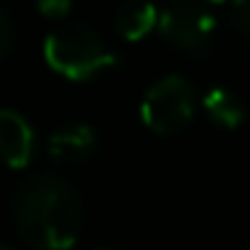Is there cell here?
<instances>
[{
    "label": "cell",
    "mask_w": 250,
    "mask_h": 250,
    "mask_svg": "<svg viewBox=\"0 0 250 250\" xmlns=\"http://www.w3.org/2000/svg\"><path fill=\"white\" fill-rule=\"evenodd\" d=\"M210 3H223V0H210Z\"/></svg>",
    "instance_id": "cell-12"
},
{
    "label": "cell",
    "mask_w": 250,
    "mask_h": 250,
    "mask_svg": "<svg viewBox=\"0 0 250 250\" xmlns=\"http://www.w3.org/2000/svg\"><path fill=\"white\" fill-rule=\"evenodd\" d=\"M14 49V24L3 8H0V60L8 57V51Z\"/></svg>",
    "instance_id": "cell-10"
},
{
    "label": "cell",
    "mask_w": 250,
    "mask_h": 250,
    "mask_svg": "<svg viewBox=\"0 0 250 250\" xmlns=\"http://www.w3.org/2000/svg\"><path fill=\"white\" fill-rule=\"evenodd\" d=\"M231 14L234 22L250 33V0H231Z\"/></svg>",
    "instance_id": "cell-11"
},
{
    "label": "cell",
    "mask_w": 250,
    "mask_h": 250,
    "mask_svg": "<svg viewBox=\"0 0 250 250\" xmlns=\"http://www.w3.org/2000/svg\"><path fill=\"white\" fill-rule=\"evenodd\" d=\"M35 151V132L30 121L17 110H0V162L11 169L30 164Z\"/></svg>",
    "instance_id": "cell-5"
},
{
    "label": "cell",
    "mask_w": 250,
    "mask_h": 250,
    "mask_svg": "<svg viewBox=\"0 0 250 250\" xmlns=\"http://www.w3.org/2000/svg\"><path fill=\"white\" fill-rule=\"evenodd\" d=\"M202 105H205V113L210 116L212 124L223 126V129H237L245 121V105L229 89H221V86L210 89L202 100Z\"/></svg>",
    "instance_id": "cell-8"
},
{
    "label": "cell",
    "mask_w": 250,
    "mask_h": 250,
    "mask_svg": "<svg viewBox=\"0 0 250 250\" xmlns=\"http://www.w3.org/2000/svg\"><path fill=\"white\" fill-rule=\"evenodd\" d=\"M159 30L178 49L202 54L215 33V17L199 0H169L159 11Z\"/></svg>",
    "instance_id": "cell-4"
},
{
    "label": "cell",
    "mask_w": 250,
    "mask_h": 250,
    "mask_svg": "<svg viewBox=\"0 0 250 250\" xmlns=\"http://www.w3.org/2000/svg\"><path fill=\"white\" fill-rule=\"evenodd\" d=\"M73 8V0H38V11L49 19H62Z\"/></svg>",
    "instance_id": "cell-9"
},
{
    "label": "cell",
    "mask_w": 250,
    "mask_h": 250,
    "mask_svg": "<svg viewBox=\"0 0 250 250\" xmlns=\"http://www.w3.org/2000/svg\"><path fill=\"white\" fill-rule=\"evenodd\" d=\"M196 110L194 86L183 76H164L140 103L143 124L156 135H178L191 124Z\"/></svg>",
    "instance_id": "cell-3"
},
{
    "label": "cell",
    "mask_w": 250,
    "mask_h": 250,
    "mask_svg": "<svg viewBox=\"0 0 250 250\" xmlns=\"http://www.w3.org/2000/svg\"><path fill=\"white\" fill-rule=\"evenodd\" d=\"M159 11L151 0H126L116 11V33L124 41H140L156 27Z\"/></svg>",
    "instance_id": "cell-7"
},
{
    "label": "cell",
    "mask_w": 250,
    "mask_h": 250,
    "mask_svg": "<svg viewBox=\"0 0 250 250\" xmlns=\"http://www.w3.org/2000/svg\"><path fill=\"white\" fill-rule=\"evenodd\" d=\"M43 57L51 70L70 81H89L105 67L116 65V54L86 24H65L49 33Z\"/></svg>",
    "instance_id": "cell-2"
},
{
    "label": "cell",
    "mask_w": 250,
    "mask_h": 250,
    "mask_svg": "<svg viewBox=\"0 0 250 250\" xmlns=\"http://www.w3.org/2000/svg\"><path fill=\"white\" fill-rule=\"evenodd\" d=\"M97 146V135L86 124H67L49 137V156L62 164L83 162Z\"/></svg>",
    "instance_id": "cell-6"
},
{
    "label": "cell",
    "mask_w": 250,
    "mask_h": 250,
    "mask_svg": "<svg viewBox=\"0 0 250 250\" xmlns=\"http://www.w3.org/2000/svg\"><path fill=\"white\" fill-rule=\"evenodd\" d=\"M14 223L22 242L35 250L73 248L83 223L81 196L65 178L38 175L14 196Z\"/></svg>",
    "instance_id": "cell-1"
}]
</instances>
